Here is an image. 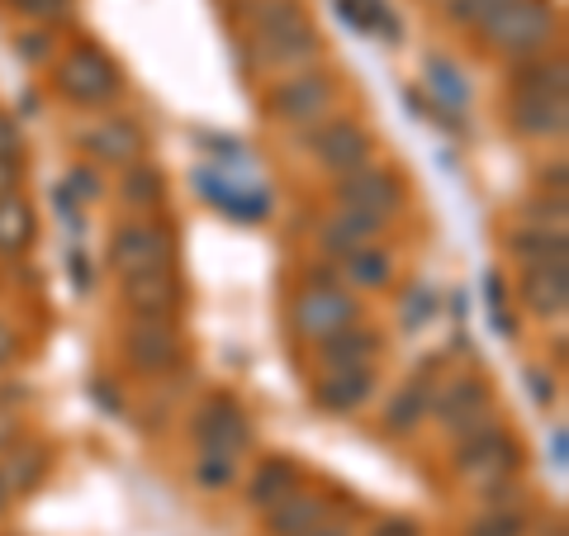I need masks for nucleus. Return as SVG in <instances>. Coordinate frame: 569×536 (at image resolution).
Returning <instances> with one entry per match:
<instances>
[{
    "instance_id": "obj_13",
    "label": "nucleus",
    "mask_w": 569,
    "mask_h": 536,
    "mask_svg": "<svg viewBox=\"0 0 569 536\" xmlns=\"http://www.w3.org/2000/svg\"><path fill=\"white\" fill-rule=\"evenodd\" d=\"M309 142H313V157L332 176H347L356 167H366L370 152H376V138H370V129H361L356 119H328V123H318Z\"/></svg>"
},
{
    "instance_id": "obj_47",
    "label": "nucleus",
    "mask_w": 569,
    "mask_h": 536,
    "mask_svg": "<svg viewBox=\"0 0 569 536\" xmlns=\"http://www.w3.org/2000/svg\"><path fill=\"white\" fill-rule=\"evenodd\" d=\"M14 351H20V337H14L6 324H0V366H10V361H14Z\"/></svg>"
},
{
    "instance_id": "obj_29",
    "label": "nucleus",
    "mask_w": 569,
    "mask_h": 536,
    "mask_svg": "<svg viewBox=\"0 0 569 536\" xmlns=\"http://www.w3.org/2000/svg\"><path fill=\"white\" fill-rule=\"evenodd\" d=\"M33 209L20 200V195H6V200H0V252L6 257H20L24 247L33 242Z\"/></svg>"
},
{
    "instance_id": "obj_42",
    "label": "nucleus",
    "mask_w": 569,
    "mask_h": 536,
    "mask_svg": "<svg viewBox=\"0 0 569 536\" xmlns=\"http://www.w3.org/2000/svg\"><path fill=\"white\" fill-rule=\"evenodd\" d=\"M527 389H531V395H537V404H556V380H550V375L546 370H527Z\"/></svg>"
},
{
    "instance_id": "obj_14",
    "label": "nucleus",
    "mask_w": 569,
    "mask_h": 536,
    "mask_svg": "<svg viewBox=\"0 0 569 536\" xmlns=\"http://www.w3.org/2000/svg\"><path fill=\"white\" fill-rule=\"evenodd\" d=\"M518 295L537 318H560L569 304V257L556 261H527L518 276Z\"/></svg>"
},
{
    "instance_id": "obj_15",
    "label": "nucleus",
    "mask_w": 569,
    "mask_h": 536,
    "mask_svg": "<svg viewBox=\"0 0 569 536\" xmlns=\"http://www.w3.org/2000/svg\"><path fill=\"white\" fill-rule=\"evenodd\" d=\"M194 186H200L204 200L213 209H223L228 219L257 224V219L271 214V195H266L261 186H242V181H233V176H223V171H194Z\"/></svg>"
},
{
    "instance_id": "obj_12",
    "label": "nucleus",
    "mask_w": 569,
    "mask_h": 536,
    "mask_svg": "<svg viewBox=\"0 0 569 536\" xmlns=\"http://www.w3.org/2000/svg\"><path fill=\"white\" fill-rule=\"evenodd\" d=\"M337 205L342 209H361V214H376V219H389L399 205H403V186H399V176L389 171V167H376V162H366V167H356L347 176H337Z\"/></svg>"
},
{
    "instance_id": "obj_33",
    "label": "nucleus",
    "mask_w": 569,
    "mask_h": 536,
    "mask_svg": "<svg viewBox=\"0 0 569 536\" xmlns=\"http://www.w3.org/2000/svg\"><path fill=\"white\" fill-rule=\"evenodd\" d=\"M508 0H441V20L456 29H479L485 20H493Z\"/></svg>"
},
{
    "instance_id": "obj_9",
    "label": "nucleus",
    "mask_w": 569,
    "mask_h": 536,
    "mask_svg": "<svg viewBox=\"0 0 569 536\" xmlns=\"http://www.w3.org/2000/svg\"><path fill=\"white\" fill-rule=\"evenodd\" d=\"M356 314H361V304H356V295L342 290V285H305L290 304V324L299 337H309V343L356 324Z\"/></svg>"
},
{
    "instance_id": "obj_8",
    "label": "nucleus",
    "mask_w": 569,
    "mask_h": 536,
    "mask_svg": "<svg viewBox=\"0 0 569 536\" xmlns=\"http://www.w3.org/2000/svg\"><path fill=\"white\" fill-rule=\"evenodd\" d=\"M171 252H176L171 224H162V219H133V224L114 228L104 261H110L119 276H129V271H148V266H171Z\"/></svg>"
},
{
    "instance_id": "obj_51",
    "label": "nucleus",
    "mask_w": 569,
    "mask_h": 536,
    "mask_svg": "<svg viewBox=\"0 0 569 536\" xmlns=\"http://www.w3.org/2000/svg\"><path fill=\"white\" fill-rule=\"evenodd\" d=\"M565 446H569L565 441V427H556V460H560V466H565Z\"/></svg>"
},
{
    "instance_id": "obj_41",
    "label": "nucleus",
    "mask_w": 569,
    "mask_h": 536,
    "mask_svg": "<svg viewBox=\"0 0 569 536\" xmlns=\"http://www.w3.org/2000/svg\"><path fill=\"white\" fill-rule=\"evenodd\" d=\"M366 536H422V527L413 523V517H380Z\"/></svg>"
},
{
    "instance_id": "obj_27",
    "label": "nucleus",
    "mask_w": 569,
    "mask_h": 536,
    "mask_svg": "<svg viewBox=\"0 0 569 536\" xmlns=\"http://www.w3.org/2000/svg\"><path fill=\"white\" fill-rule=\"evenodd\" d=\"M337 14L356 29V33H380L385 43H399L403 39V24L395 20V10L385 0H332Z\"/></svg>"
},
{
    "instance_id": "obj_52",
    "label": "nucleus",
    "mask_w": 569,
    "mask_h": 536,
    "mask_svg": "<svg viewBox=\"0 0 569 536\" xmlns=\"http://www.w3.org/2000/svg\"><path fill=\"white\" fill-rule=\"evenodd\" d=\"M6 504H10V494H6V485H0V513H6Z\"/></svg>"
},
{
    "instance_id": "obj_45",
    "label": "nucleus",
    "mask_w": 569,
    "mask_h": 536,
    "mask_svg": "<svg viewBox=\"0 0 569 536\" xmlns=\"http://www.w3.org/2000/svg\"><path fill=\"white\" fill-rule=\"evenodd\" d=\"M91 399H100V404H104V408H110V414H114V418L123 414V404H119V395H114V389H110V385H104V380H96V385H91Z\"/></svg>"
},
{
    "instance_id": "obj_30",
    "label": "nucleus",
    "mask_w": 569,
    "mask_h": 536,
    "mask_svg": "<svg viewBox=\"0 0 569 536\" xmlns=\"http://www.w3.org/2000/svg\"><path fill=\"white\" fill-rule=\"evenodd\" d=\"M167 200V176L152 162H133L129 176H123V205L129 209H162Z\"/></svg>"
},
{
    "instance_id": "obj_21",
    "label": "nucleus",
    "mask_w": 569,
    "mask_h": 536,
    "mask_svg": "<svg viewBox=\"0 0 569 536\" xmlns=\"http://www.w3.org/2000/svg\"><path fill=\"white\" fill-rule=\"evenodd\" d=\"M328 494H309V489H290L276 508H266V532L271 536H305L318 523H328Z\"/></svg>"
},
{
    "instance_id": "obj_5",
    "label": "nucleus",
    "mask_w": 569,
    "mask_h": 536,
    "mask_svg": "<svg viewBox=\"0 0 569 536\" xmlns=\"http://www.w3.org/2000/svg\"><path fill=\"white\" fill-rule=\"evenodd\" d=\"M58 91L71 100V105H86V110H100V105H110L119 91H123V77L119 67L104 58L100 48L91 43H77L67 52V58L58 62Z\"/></svg>"
},
{
    "instance_id": "obj_23",
    "label": "nucleus",
    "mask_w": 569,
    "mask_h": 536,
    "mask_svg": "<svg viewBox=\"0 0 569 536\" xmlns=\"http://www.w3.org/2000/svg\"><path fill=\"white\" fill-rule=\"evenodd\" d=\"M512 96H550L569 100V62L565 58H527L512 67Z\"/></svg>"
},
{
    "instance_id": "obj_3",
    "label": "nucleus",
    "mask_w": 569,
    "mask_h": 536,
    "mask_svg": "<svg viewBox=\"0 0 569 536\" xmlns=\"http://www.w3.org/2000/svg\"><path fill=\"white\" fill-rule=\"evenodd\" d=\"M456 475L466 485L485 489L498 485V479H512L522 470V441L508 433L503 423H489V427H475V433L456 437V456H451Z\"/></svg>"
},
{
    "instance_id": "obj_24",
    "label": "nucleus",
    "mask_w": 569,
    "mask_h": 536,
    "mask_svg": "<svg viewBox=\"0 0 569 536\" xmlns=\"http://www.w3.org/2000/svg\"><path fill=\"white\" fill-rule=\"evenodd\" d=\"M48 475V446H6V460H0V485H6L10 498L33 494Z\"/></svg>"
},
{
    "instance_id": "obj_37",
    "label": "nucleus",
    "mask_w": 569,
    "mask_h": 536,
    "mask_svg": "<svg viewBox=\"0 0 569 536\" xmlns=\"http://www.w3.org/2000/svg\"><path fill=\"white\" fill-rule=\"evenodd\" d=\"M14 6H20V14H29L39 29L62 24L67 14H71V0H14Z\"/></svg>"
},
{
    "instance_id": "obj_32",
    "label": "nucleus",
    "mask_w": 569,
    "mask_h": 536,
    "mask_svg": "<svg viewBox=\"0 0 569 536\" xmlns=\"http://www.w3.org/2000/svg\"><path fill=\"white\" fill-rule=\"evenodd\" d=\"M527 527H531L527 504H512V508H489L485 517H475L466 536H527Z\"/></svg>"
},
{
    "instance_id": "obj_2",
    "label": "nucleus",
    "mask_w": 569,
    "mask_h": 536,
    "mask_svg": "<svg viewBox=\"0 0 569 536\" xmlns=\"http://www.w3.org/2000/svg\"><path fill=\"white\" fill-rule=\"evenodd\" d=\"M560 33V14L550 0H508L493 20L479 24V39H485L489 52L508 62H527V58H541V52L556 43Z\"/></svg>"
},
{
    "instance_id": "obj_34",
    "label": "nucleus",
    "mask_w": 569,
    "mask_h": 536,
    "mask_svg": "<svg viewBox=\"0 0 569 536\" xmlns=\"http://www.w3.org/2000/svg\"><path fill=\"white\" fill-rule=\"evenodd\" d=\"M238 479V460L233 456H223V451H200V460H194V485L209 489V494H219L228 489Z\"/></svg>"
},
{
    "instance_id": "obj_48",
    "label": "nucleus",
    "mask_w": 569,
    "mask_h": 536,
    "mask_svg": "<svg viewBox=\"0 0 569 536\" xmlns=\"http://www.w3.org/2000/svg\"><path fill=\"white\" fill-rule=\"evenodd\" d=\"M546 190H556V195H565V162H556V167H546Z\"/></svg>"
},
{
    "instance_id": "obj_22",
    "label": "nucleus",
    "mask_w": 569,
    "mask_h": 536,
    "mask_svg": "<svg viewBox=\"0 0 569 536\" xmlns=\"http://www.w3.org/2000/svg\"><path fill=\"white\" fill-rule=\"evenodd\" d=\"M380 234H385V219H376V214L337 209L332 219L318 228V242H323L328 257H347V252H356V247H370Z\"/></svg>"
},
{
    "instance_id": "obj_40",
    "label": "nucleus",
    "mask_w": 569,
    "mask_h": 536,
    "mask_svg": "<svg viewBox=\"0 0 569 536\" xmlns=\"http://www.w3.org/2000/svg\"><path fill=\"white\" fill-rule=\"evenodd\" d=\"M24 152V138H20V123L10 115H0V157H10V162H20Z\"/></svg>"
},
{
    "instance_id": "obj_53",
    "label": "nucleus",
    "mask_w": 569,
    "mask_h": 536,
    "mask_svg": "<svg viewBox=\"0 0 569 536\" xmlns=\"http://www.w3.org/2000/svg\"><path fill=\"white\" fill-rule=\"evenodd\" d=\"M546 536H565V527H560V523H556V527H550V532H546Z\"/></svg>"
},
{
    "instance_id": "obj_18",
    "label": "nucleus",
    "mask_w": 569,
    "mask_h": 536,
    "mask_svg": "<svg viewBox=\"0 0 569 536\" xmlns=\"http://www.w3.org/2000/svg\"><path fill=\"white\" fill-rule=\"evenodd\" d=\"M370 395H376V366H351V370H323L313 385V404L323 414H356Z\"/></svg>"
},
{
    "instance_id": "obj_44",
    "label": "nucleus",
    "mask_w": 569,
    "mask_h": 536,
    "mask_svg": "<svg viewBox=\"0 0 569 536\" xmlns=\"http://www.w3.org/2000/svg\"><path fill=\"white\" fill-rule=\"evenodd\" d=\"M14 186H20V162L0 157V200H6V195H14Z\"/></svg>"
},
{
    "instance_id": "obj_39",
    "label": "nucleus",
    "mask_w": 569,
    "mask_h": 536,
    "mask_svg": "<svg viewBox=\"0 0 569 536\" xmlns=\"http://www.w3.org/2000/svg\"><path fill=\"white\" fill-rule=\"evenodd\" d=\"M71 200H81V205H91V200H100V176L91 171V167H71V176H67V186H62Z\"/></svg>"
},
{
    "instance_id": "obj_38",
    "label": "nucleus",
    "mask_w": 569,
    "mask_h": 536,
    "mask_svg": "<svg viewBox=\"0 0 569 536\" xmlns=\"http://www.w3.org/2000/svg\"><path fill=\"white\" fill-rule=\"evenodd\" d=\"M14 52L29 62V67H39V62H48L52 58V39H48V29H29V33H20L14 39Z\"/></svg>"
},
{
    "instance_id": "obj_20",
    "label": "nucleus",
    "mask_w": 569,
    "mask_h": 536,
    "mask_svg": "<svg viewBox=\"0 0 569 536\" xmlns=\"http://www.w3.org/2000/svg\"><path fill=\"white\" fill-rule=\"evenodd\" d=\"M77 142L91 157H100V162H138L142 157V133L133 129L129 119H96V123H86V129L77 133Z\"/></svg>"
},
{
    "instance_id": "obj_7",
    "label": "nucleus",
    "mask_w": 569,
    "mask_h": 536,
    "mask_svg": "<svg viewBox=\"0 0 569 536\" xmlns=\"http://www.w3.org/2000/svg\"><path fill=\"white\" fill-rule=\"evenodd\" d=\"M190 437L200 451H223V456H242L247 446H252V423H247V408L238 404V395H209L200 408H194L190 418Z\"/></svg>"
},
{
    "instance_id": "obj_31",
    "label": "nucleus",
    "mask_w": 569,
    "mask_h": 536,
    "mask_svg": "<svg viewBox=\"0 0 569 536\" xmlns=\"http://www.w3.org/2000/svg\"><path fill=\"white\" fill-rule=\"evenodd\" d=\"M427 86H432L437 105H447V110H456V115L470 105V86L447 58H427Z\"/></svg>"
},
{
    "instance_id": "obj_46",
    "label": "nucleus",
    "mask_w": 569,
    "mask_h": 536,
    "mask_svg": "<svg viewBox=\"0 0 569 536\" xmlns=\"http://www.w3.org/2000/svg\"><path fill=\"white\" fill-rule=\"evenodd\" d=\"M71 280H77V290H91V261L81 252H71Z\"/></svg>"
},
{
    "instance_id": "obj_25",
    "label": "nucleus",
    "mask_w": 569,
    "mask_h": 536,
    "mask_svg": "<svg viewBox=\"0 0 569 536\" xmlns=\"http://www.w3.org/2000/svg\"><path fill=\"white\" fill-rule=\"evenodd\" d=\"M508 257L512 261H556V257H569V234L565 228H546V224H522L512 228V234L503 238Z\"/></svg>"
},
{
    "instance_id": "obj_1",
    "label": "nucleus",
    "mask_w": 569,
    "mask_h": 536,
    "mask_svg": "<svg viewBox=\"0 0 569 536\" xmlns=\"http://www.w3.org/2000/svg\"><path fill=\"white\" fill-rule=\"evenodd\" d=\"M247 20H252V33H257L252 43L266 67L299 71V67H313V58L323 52L305 0H252Z\"/></svg>"
},
{
    "instance_id": "obj_17",
    "label": "nucleus",
    "mask_w": 569,
    "mask_h": 536,
    "mask_svg": "<svg viewBox=\"0 0 569 536\" xmlns=\"http://www.w3.org/2000/svg\"><path fill=\"white\" fill-rule=\"evenodd\" d=\"M380 351H385L380 332H376V328H356V324L337 328V332H328V337H318V347H313V356H318V370L376 366V361H380Z\"/></svg>"
},
{
    "instance_id": "obj_35",
    "label": "nucleus",
    "mask_w": 569,
    "mask_h": 536,
    "mask_svg": "<svg viewBox=\"0 0 569 536\" xmlns=\"http://www.w3.org/2000/svg\"><path fill=\"white\" fill-rule=\"evenodd\" d=\"M522 224H546V228H565V195L541 190L537 200L522 205Z\"/></svg>"
},
{
    "instance_id": "obj_28",
    "label": "nucleus",
    "mask_w": 569,
    "mask_h": 536,
    "mask_svg": "<svg viewBox=\"0 0 569 536\" xmlns=\"http://www.w3.org/2000/svg\"><path fill=\"white\" fill-rule=\"evenodd\" d=\"M342 276L356 285V290H380V285H389V276H395V257L376 242L356 247V252L342 257Z\"/></svg>"
},
{
    "instance_id": "obj_43",
    "label": "nucleus",
    "mask_w": 569,
    "mask_h": 536,
    "mask_svg": "<svg viewBox=\"0 0 569 536\" xmlns=\"http://www.w3.org/2000/svg\"><path fill=\"white\" fill-rule=\"evenodd\" d=\"M14 441H20V414L0 404V451H6V446H14Z\"/></svg>"
},
{
    "instance_id": "obj_10",
    "label": "nucleus",
    "mask_w": 569,
    "mask_h": 536,
    "mask_svg": "<svg viewBox=\"0 0 569 536\" xmlns=\"http://www.w3.org/2000/svg\"><path fill=\"white\" fill-rule=\"evenodd\" d=\"M123 304L133 309V318H162V324H176L186 304V285L171 266H148V271H129L119 280Z\"/></svg>"
},
{
    "instance_id": "obj_50",
    "label": "nucleus",
    "mask_w": 569,
    "mask_h": 536,
    "mask_svg": "<svg viewBox=\"0 0 569 536\" xmlns=\"http://www.w3.org/2000/svg\"><path fill=\"white\" fill-rule=\"evenodd\" d=\"M309 285H337V271L332 266H318V271H309Z\"/></svg>"
},
{
    "instance_id": "obj_54",
    "label": "nucleus",
    "mask_w": 569,
    "mask_h": 536,
    "mask_svg": "<svg viewBox=\"0 0 569 536\" xmlns=\"http://www.w3.org/2000/svg\"><path fill=\"white\" fill-rule=\"evenodd\" d=\"M10 6H14V0H10Z\"/></svg>"
},
{
    "instance_id": "obj_16",
    "label": "nucleus",
    "mask_w": 569,
    "mask_h": 536,
    "mask_svg": "<svg viewBox=\"0 0 569 536\" xmlns=\"http://www.w3.org/2000/svg\"><path fill=\"white\" fill-rule=\"evenodd\" d=\"M441 370V361L432 356L427 366H418L408 380L399 385V395L389 399V408H385V433H395V437H408V433H418V427L427 423V404H432V375Z\"/></svg>"
},
{
    "instance_id": "obj_19",
    "label": "nucleus",
    "mask_w": 569,
    "mask_h": 536,
    "mask_svg": "<svg viewBox=\"0 0 569 536\" xmlns=\"http://www.w3.org/2000/svg\"><path fill=\"white\" fill-rule=\"evenodd\" d=\"M508 123L522 138H565L569 129V100H550V96H512L508 100Z\"/></svg>"
},
{
    "instance_id": "obj_6",
    "label": "nucleus",
    "mask_w": 569,
    "mask_h": 536,
    "mask_svg": "<svg viewBox=\"0 0 569 536\" xmlns=\"http://www.w3.org/2000/svg\"><path fill=\"white\" fill-rule=\"evenodd\" d=\"M332 105H337V86L328 71L299 67L284 81H276V91L266 96V115L280 123H323V115H332Z\"/></svg>"
},
{
    "instance_id": "obj_11",
    "label": "nucleus",
    "mask_w": 569,
    "mask_h": 536,
    "mask_svg": "<svg viewBox=\"0 0 569 536\" xmlns=\"http://www.w3.org/2000/svg\"><path fill=\"white\" fill-rule=\"evenodd\" d=\"M181 328L162 324V318H133V328L123 332V361L142 375H167L171 366H181Z\"/></svg>"
},
{
    "instance_id": "obj_26",
    "label": "nucleus",
    "mask_w": 569,
    "mask_h": 536,
    "mask_svg": "<svg viewBox=\"0 0 569 536\" xmlns=\"http://www.w3.org/2000/svg\"><path fill=\"white\" fill-rule=\"evenodd\" d=\"M290 489H299V466L284 460V456H266L252 470V479H247V504L266 513V508H276Z\"/></svg>"
},
{
    "instance_id": "obj_4",
    "label": "nucleus",
    "mask_w": 569,
    "mask_h": 536,
    "mask_svg": "<svg viewBox=\"0 0 569 536\" xmlns=\"http://www.w3.org/2000/svg\"><path fill=\"white\" fill-rule=\"evenodd\" d=\"M427 418H437L451 437H466L475 427H489L498 423V408H493V389L485 375H447L441 385H432V404H427Z\"/></svg>"
},
{
    "instance_id": "obj_36",
    "label": "nucleus",
    "mask_w": 569,
    "mask_h": 536,
    "mask_svg": "<svg viewBox=\"0 0 569 536\" xmlns=\"http://www.w3.org/2000/svg\"><path fill=\"white\" fill-rule=\"evenodd\" d=\"M432 314H437V290H427V285H413V290H408V304H403V328L418 332Z\"/></svg>"
},
{
    "instance_id": "obj_49",
    "label": "nucleus",
    "mask_w": 569,
    "mask_h": 536,
    "mask_svg": "<svg viewBox=\"0 0 569 536\" xmlns=\"http://www.w3.org/2000/svg\"><path fill=\"white\" fill-rule=\"evenodd\" d=\"M305 536H351V527H347V523H318V527L305 532Z\"/></svg>"
}]
</instances>
